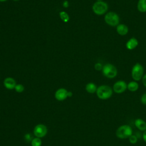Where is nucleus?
<instances>
[{
	"instance_id": "nucleus-17",
	"label": "nucleus",
	"mask_w": 146,
	"mask_h": 146,
	"mask_svg": "<svg viewBox=\"0 0 146 146\" xmlns=\"http://www.w3.org/2000/svg\"><path fill=\"white\" fill-rule=\"evenodd\" d=\"M59 17H60V19L62 21H63L64 22H67L70 20V17H69L68 14L64 11H60L59 13Z\"/></svg>"
},
{
	"instance_id": "nucleus-27",
	"label": "nucleus",
	"mask_w": 146,
	"mask_h": 146,
	"mask_svg": "<svg viewBox=\"0 0 146 146\" xmlns=\"http://www.w3.org/2000/svg\"><path fill=\"white\" fill-rule=\"evenodd\" d=\"M72 95V93L71 91H68L67 92V97H71Z\"/></svg>"
},
{
	"instance_id": "nucleus-10",
	"label": "nucleus",
	"mask_w": 146,
	"mask_h": 146,
	"mask_svg": "<svg viewBox=\"0 0 146 146\" xmlns=\"http://www.w3.org/2000/svg\"><path fill=\"white\" fill-rule=\"evenodd\" d=\"M16 84V81L11 77L6 78L3 80V85L8 90L14 89Z\"/></svg>"
},
{
	"instance_id": "nucleus-3",
	"label": "nucleus",
	"mask_w": 146,
	"mask_h": 146,
	"mask_svg": "<svg viewBox=\"0 0 146 146\" xmlns=\"http://www.w3.org/2000/svg\"><path fill=\"white\" fill-rule=\"evenodd\" d=\"M102 73L106 78L112 79L116 76L117 74V70L116 67L112 64L107 63L103 67Z\"/></svg>"
},
{
	"instance_id": "nucleus-28",
	"label": "nucleus",
	"mask_w": 146,
	"mask_h": 146,
	"mask_svg": "<svg viewBox=\"0 0 146 146\" xmlns=\"http://www.w3.org/2000/svg\"><path fill=\"white\" fill-rule=\"evenodd\" d=\"M7 0H0V2H5Z\"/></svg>"
},
{
	"instance_id": "nucleus-16",
	"label": "nucleus",
	"mask_w": 146,
	"mask_h": 146,
	"mask_svg": "<svg viewBox=\"0 0 146 146\" xmlns=\"http://www.w3.org/2000/svg\"><path fill=\"white\" fill-rule=\"evenodd\" d=\"M139 88V84L136 81H131L127 84V89L131 92H135Z\"/></svg>"
},
{
	"instance_id": "nucleus-14",
	"label": "nucleus",
	"mask_w": 146,
	"mask_h": 146,
	"mask_svg": "<svg viewBox=\"0 0 146 146\" xmlns=\"http://www.w3.org/2000/svg\"><path fill=\"white\" fill-rule=\"evenodd\" d=\"M97 86L96 85L92 82L88 83L86 86V90L87 92L90 94H94L96 92L97 90Z\"/></svg>"
},
{
	"instance_id": "nucleus-21",
	"label": "nucleus",
	"mask_w": 146,
	"mask_h": 146,
	"mask_svg": "<svg viewBox=\"0 0 146 146\" xmlns=\"http://www.w3.org/2000/svg\"><path fill=\"white\" fill-rule=\"evenodd\" d=\"M103 67V66L100 63H99V62L95 63V66H94V68H95V69L96 71H100V70H102Z\"/></svg>"
},
{
	"instance_id": "nucleus-15",
	"label": "nucleus",
	"mask_w": 146,
	"mask_h": 146,
	"mask_svg": "<svg viewBox=\"0 0 146 146\" xmlns=\"http://www.w3.org/2000/svg\"><path fill=\"white\" fill-rule=\"evenodd\" d=\"M137 8L139 12H146V0H139L137 5Z\"/></svg>"
},
{
	"instance_id": "nucleus-1",
	"label": "nucleus",
	"mask_w": 146,
	"mask_h": 146,
	"mask_svg": "<svg viewBox=\"0 0 146 146\" xmlns=\"http://www.w3.org/2000/svg\"><path fill=\"white\" fill-rule=\"evenodd\" d=\"M96 94L100 99L107 100L112 95L113 90L109 86L102 85L98 87Z\"/></svg>"
},
{
	"instance_id": "nucleus-25",
	"label": "nucleus",
	"mask_w": 146,
	"mask_h": 146,
	"mask_svg": "<svg viewBox=\"0 0 146 146\" xmlns=\"http://www.w3.org/2000/svg\"><path fill=\"white\" fill-rule=\"evenodd\" d=\"M68 6H69L68 2L67 1H64L63 2V6L64 7L67 8V7H68Z\"/></svg>"
},
{
	"instance_id": "nucleus-30",
	"label": "nucleus",
	"mask_w": 146,
	"mask_h": 146,
	"mask_svg": "<svg viewBox=\"0 0 146 146\" xmlns=\"http://www.w3.org/2000/svg\"><path fill=\"white\" fill-rule=\"evenodd\" d=\"M13 1H19V0H13Z\"/></svg>"
},
{
	"instance_id": "nucleus-2",
	"label": "nucleus",
	"mask_w": 146,
	"mask_h": 146,
	"mask_svg": "<svg viewBox=\"0 0 146 146\" xmlns=\"http://www.w3.org/2000/svg\"><path fill=\"white\" fill-rule=\"evenodd\" d=\"M132 135V129L129 125L127 124L120 126L116 131V136L121 139L129 138V137Z\"/></svg>"
},
{
	"instance_id": "nucleus-13",
	"label": "nucleus",
	"mask_w": 146,
	"mask_h": 146,
	"mask_svg": "<svg viewBox=\"0 0 146 146\" xmlns=\"http://www.w3.org/2000/svg\"><path fill=\"white\" fill-rule=\"evenodd\" d=\"M135 125L141 131H145L146 130V122L140 118L136 119L135 120Z\"/></svg>"
},
{
	"instance_id": "nucleus-12",
	"label": "nucleus",
	"mask_w": 146,
	"mask_h": 146,
	"mask_svg": "<svg viewBox=\"0 0 146 146\" xmlns=\"http://www.w3.org/2000/svg\"><path fill=\"white\" fill-rule=\"evenodd\" d=\"M116 31L120 35H125L128 33V27L124 24H119L116 26Z\"/></svg>"
},
{
	"instance_id": "nucleus-23",
	"label": "nucleus",
	"mask_w": 146,
	"mask_h": 146,
	"mask_svg": "<svg viewBox=\"0 0 146 146\" xmlns=\"http://www.w3.org/2000/svg\"><path fill=\"white\" fill-rule=\"evenodd\" d=\"M25 139L27 141H31V140H33L31 135L29 133H27L25 135Z\"/></svg>"
},
{
	"instance_id": "nucleus-11",
	"label": "nucleus",
	"mask_w": 146,
	"mask_h": 146,
	"mask_svg": "<svg viewBox=\"0 0 146 146\" xmlns=\"http://www.w3.org/2000/svg\"><path fill=\"white\" fill-rule=\"evenodd\" d=\"M139 42L136 38L132 37L126 43L125 46L126 48L129 50H132L135 49L138 46Z\"/></svg>"
},
{
	"instance_id": "nucleus-22",
	"label": "nucleus",
	"mask_w": 146,
	"mask_h": 146,
	"mask_svg": "<svg viewBox=\"0 0 146 146\" xmlns=\"http://www.w3.org/2000/svg\"><path fill=\"white\" fill-rule=\"evenodd\" d=\"M140 100H141V102L144 104V105H146V92L144 93L141 97V99H140Z\"/></svg>"
},
{
	"instance_id": "nucleus-6",
	"label": "nucleus",
	"mask_w": 146,
	"mask_h": 146,
	"mask_svg": "<svg viewBox=\"0 0 146 146\" xmlns=\"http://www.w3.org/2000/svg\"><path fill=\"white\" fill-rule=\"evenodd\" d=\"M143 74L144 68L143 66L139 63H136L133 66L131 71V76L132 79L135 81H139L142 79L144 75Z\"/></svg>"
},
{
	"instance_id": "nucleus-20",
	"label": "nucleus",
	"mask_w": 146,
	"mask_h": 146,
	"mask_svg": "<svg viewBox=\"0 0 146 146\" xmlns=\"http://www.w3.org/2000/svg\"><path fill=\"white\" fill-rule=\"evenodd\" d=\"M128 139H129V143L132 144H136L137 143V137L136 135H133V134L129 137Z\"/></svg>"
},
{
	"instance_id": "nucleus-26",
	"label": "nucleus",
	"mask_w": 146,
	"mask_h": 146,
	"mask_svg": "<svg viewBox=\"0 0 146 146\" xmlns=\"http://www.w3.org/2000/svg\"><path fill=\"white\" fill-rule=\"evenodd\" d=\"M142 137H143V140L146 143V130L145 131H144V132L143 133V135H142Z\"/></svg>"
},
{
	"instance_id": "nucleus-4",
	"label": "nucleus",
	"mask_w": 146,
	"mask_h": 146,
	"mask_svg": "<svg viewBox=\"0 0 146 146\" xmlns=\"http://www.w3.org/2000/svg\"><path fill=\"white\" fill-rule=\"evenodd\" d=\"M104 21L109 26L116 27L119 24L120 18L117 13L113 11H110L106 14L104 16Z\"/></svg>"
},
{
	"instance_id": "nucleus-9",
	"label": "nucleus",
	"mask_w": 146,
	"mask_h": 146,
	"mask_svg": "<svg viewBox=\"0 0 146 146\" xmlns=\"http://www.w3.org/2000/svg\"><path fill=\"white\" fill-rule=\"evenodd\" d=\"M68 91L63 88L57 90L55 93V98L57 100L63 101L67 98Z\"/></svg>"
},
{
	"instance_id": "nucleus-24",
	"label": "nucleus",
	"mask_w": 146,
	"mask_h": 146,
	"mask_svg": "<svg viewBox=\"0 0 146 146\" xmlns=\"http://www.w3.org/2000/svg\"><path fill=\"white\" fill-rule=\"evenodd\" d=\"M141 79H142V83H143L144 86L146 87V74L143 75Z\"/></svg>"
},
{
	"instance_id": "nucleus-7",
	"label": "nucleus",
	"mask_w": 146,
	"mask_h": 146,
	"mask_svg": "<svg viewBox=\"0 0 146 146\" xmlns=\"http://www.w3.org/2000/svg\"><path fill=\"white\" fill-rule=\"evenodd\" d=\"M47 133V127L42 124H39L36 125L34 129V135L39 138H42L46 136Z\"/></svg>"
},
{
	"instance_id": "nucleus-18",
	"label": "nucleus",
	"mask_w": 146,
	"mask_h": 146,
	"mask_svg": "<svg viewBox=\"0 0 146 146\" xmlns=\"http://www.w3.org/2000/svg\"><path fill=\"white\" fill-rule=\"evenodd\" d=\"M31 146H41L42 145V141L40 138L39 137H34L31 141Z\"/></svg>"
},
{
	"instance_id": "nucleus-19",
	"label": "nucleus",
	"mask_w": 146,
	"mask_h": 146,
	"mask_svg": "<svg viewBox=\"0 0 146 146\" xmlns=\"http://www.w3.org/2000/svg\"><path fill=\"white\" fill-rule=\"evenodd\" d=\"M14 90H15L16 92H17L18 93H21L24 91L25 87L21 84H17L15 88H14Z\"/></svg>"
},
{
	"instance_id": "nucleus-5",
	"label": "nucleus",
	"mask_w": 146,
	"mask_h": 146,
	"mask_svg": "<svg viewBox=\"0 0 146 146\" xmlns=\"http://www.w3.org/2000/svg\"><path fill=\"white\" fill-rule=\"evenodd\" d=\"M108 9V4L104 1H96L94 3L92 7L94 13L98 15L105 14Z\"/></svg>"
},
{
	"instance_id": "nucleus-8",
	"label": "nucleus",
	"mask_w": 146,
	"mask_h": 146,
	"mask_svg": "<svg viewBox=\"0 0 146 146\" xmlns=\"http://www.w3.org/2000/svg\"><path fill=\"white\" fill-rule=\"evenodd\" d=\"M127 89V84L123 80H119L114 83L112 90L116 94H121Z\"/></svg>"
},
{
	"instance_id": "nucleus-29",
	"label": "nucleus",
	"mask_w": 146,
	"mask_h": 146,
	"mask_svg": "<svg viewBox=\"0 0 146 146\" xmlns=\"http://www.w3.org/2000/svg\"><path fill=\"white\" fill-rule=\"evenodd\" d=\"M96 1H103V0H96Z\"/></svg>"
}]
</instances>
